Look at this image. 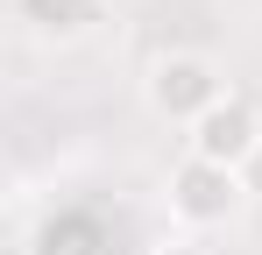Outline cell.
Returning a JSON list of instances; mask_svg holds the SVG:
<instances>
[{"label":"cell","instance_id":"cell-1","mask_svg":"<svg viewBox=\"0 0 262 255\" xmlns=\"http://www.w3.org/2000/svg\"><path fill=\"white\" fill-rule=\"evenodd\" d=\"M156 199H163V220L184 241H206V234L241 227V213L255 206V184H248V170L206 163V156H177L163 170V184H156Z\"/></svg>","mask_w":262,"mask_h":255},{"label":"cell","instance_id":"cell-2","mask_svg":"<svg viewBox=\"0 0 262 255\" xmlns=\"http://www.w3.org/2000/svg\"><path fill=\"white\" fill-rule=\"evenodd\" d=\"M135 92H142L149 121H163V128H177V135H191V128L206 121V114H213V107L234 92V85H227V64H220L213 50L170 42V50H156V57L142 64Z\"/></svg>","mask_w":262,"mask_h":255},{"label":"cell","instance_id":"cell-3","mask_svg":"<svg viewBox=\"0 0 262 255\" xmlns=\"http://www.w3.org/2000/svg\"><path fill=\"white\" fill-rule=\"evenodd\" d=\"M184 156H206V163H227V170H255L262 163V107L234 85L213 114L184 135Z\"/></svg>","mask_w":262,"mask_h":255},{"label":"cell","instance_id":"cell-4","mask_svg":"<svg viewBox=\"0 0 262 255\" xmlns=\"http://www.w3.org/2000/svg\"><path fill=\"white\" fill-rule=\"evenodd\" d=\"M7 14L21 22V36L71 50V42H85L106 22V0H7Z\"/></svg>","mask_w":262,"mask_h":255}]
</instances>
